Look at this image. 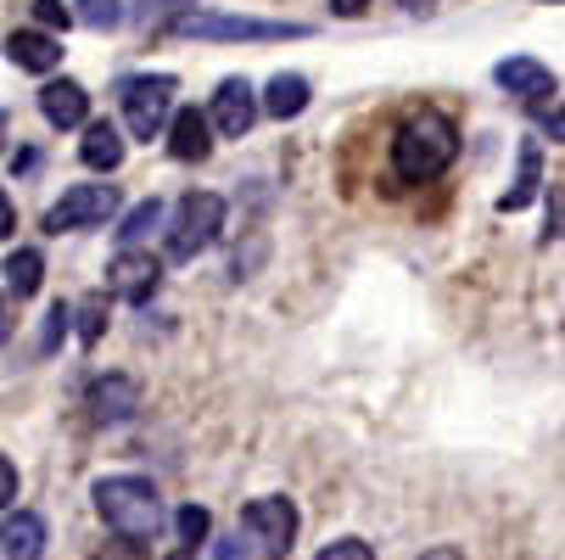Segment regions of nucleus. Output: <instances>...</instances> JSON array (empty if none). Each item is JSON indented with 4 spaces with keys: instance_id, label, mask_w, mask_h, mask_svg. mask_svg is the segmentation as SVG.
Listing matches in <instances>:
<instances>
[{
    "instance_id": "c85d7f7f",
    "label": "nucleus",
    "mask_w": 565,
    "mask_h": 560,
    "mask_svg": "<svg viewBox=\"0 0 565 560\" xmlns=\"http://www.w3.org/2000/svg\"><path fill=\"white\" fill-rule=\"evenodd\" d=\"M331 7H337V18H359V12L370 7V0H331Z\"/></svg>"
},
{
    "instance_id": "5701e85b",
    "label": "nucleus",
    "mask_w": 565,
    "mask_h": 560,
    "mask_svg": "<svg viewBox=\"0 0 565 560\" xmlns=\"http://www.w3.org/2000/svg\"><path fill=\"white\" fill-rule=\"evenodd\" d=\"M174 527H180V538H185V543H202V538H207V527H213V516H207L202 505H185V510L174 516Z\"/></svg>"
},
{
    "instance_id": "393cba45",
    "label": "nucleus",
    "mask_w": 565,
    "mask_h": 560,
    "mask_svg": "<svg viewBox=\"0 0 565 560\" xmlns=\"http://www.w3.org/2000/svg\"><path fill=\"white\" fill-rule=\"evenodd\" d=\"M34 18H40V29H67L78 12L67 7V0H34Z\"/></svg>"
},
{
    "instance_id": "412c9836",
    "label": "nucleus",
    "mask_w": 565,
    "mask_h": 560,
    "mask_svg": "<svg viewBox=\"0 0 565 560\" xmlns=\"http://www.w3.org/2000/svg\"><path fill=\"white\" fill-rule=\"evenodd\" d=\"M73 319H78V342L96 348V342H102V331H107V292H90L85 303L73 308Z\"/></svg>"
},
{
    "instance_id": "4be33fe9",
    "label": "nucleus",
    "mask_w": 565,
    "mask_h": 560,
    "mask_svg": "<svg viewBox=\"0 0 565 560\" xmlns=\"http://www.w3.org/2000/svg\"><path fill=\"white\" fill-rule=\"evenodd\" d=\"M73 7H78V23L102 29V34L124 23V0H73Z\"/></svg>"
},
{
    "instance_id": "7c9ffc66",
    "label": "nucleus",
    "mask_w": 565,
    "mask_h": 560,
    "mask_svg": "<svg viewBox=\"0 0 565 560\" xmlns=\"http://www.w3.org/2000/svg\"><path fill=\"white\" fill-rule=\"evenodd\" d=\"M426 560H459V549H448V543H443V549H431Z\"/></svg>"
},
{
    "instance_id": "b1692460",
    "label": "nucleus",
    "mask_w": 565,
    "mask_h": 560,
    "mask_svg": "<svg viewBox=\"0 0 565 560\" xmlns=\"http://www.w3.org/2000/svg\"><path fill=\"white\" fill-rule=\"evenodd\" d=\"M313 560H375V549L364 543V538H337V543H326Z\"/></svg>"
},
{
    "instance_id": "f03ea898",
    "label": "nucleus",
    "mask_w": 565,
    "mask_h": 560,
    "mask_svg": "<svg viewBox=\"0 0 565 560\" xmlns=\"http://www.w3.org/2000/svg\"><path fill=\"white\" fill-rule=\"evenodd\" d=\"M96 510H102L107 527H118V538H135V543L163 532V499H157V488L146 476H102Z\"/></svg>"
},
{
    "instance_id": "20e7f679",
    "label": "nucleus",
    "mask_w": 565,
    "mask_h": 560,
    "mask_svg": "<svg viewBox=\"0 0 565 560\" xmlns=\"http://www.w3.org/2000/svg\"><path fill=\"white\" fill-rule=\"evenodd\" d=\"M224 230V197L213 191H185L180 208H174V235H169V258L185 264L196 253H207Z\"/></svg>"
},
{
    "instance_id": "a878e982",
    "label": "nucleus",
    "mask_w": 565,
    "mask_h": 560,
    "mask_svg": "<svg viewBox=\"0 0 565 560\" xmlns=\"http://www.w3.org/2000/svg\"><path fill=\"white\" fill-rule=\"evenodd\" d=\"M67 319H73V308H67V303H56V308L45 314V331H40V353H51V348L62 342V331H67Z\"/></svg>"
},
{
    "instance_id": "c756f323",
    "label": "nucleus",
    "mask_w": 565,
    "mask_h": 560,
    "mask_svg": "<svg viewBox=\"0 0 565 560\" xmlns=\"http://www.w3.org/2000/svg\"><path fill=\"white\" fill-rule=\"evenodd\" d=\"M548 135H554V140H559V146H565V107H559V113H554V118H548Z\"/></svg>"
},
{
    "instance_id": "cd10ccee",
    "label": "nucleus",
    "mask_w": 565,
    "mask_h": 560,
    "mask_svg": "<svg viewBox=\"0 0 565 560\" xmlns=\"http://www.w3.org/2000/svg\"><path fill=\"white\" fill-rule=\"evenodd\" d=\"M213 560H247V549H241V538H218L213 543Z\"/></svg>"
},
{
    "instance_id": "9b49d317",
    "label": "nucleus",
    "mask_w": 565,
    "mask_h": 560,
    "mask_svg": "<svg viewBox=\"0 0 565 560\" xmlns=\"http://www.w3.org/2000/svg\"><path fill=\"white\" fill-rule=\"evenodd\" d=\"M135 410H140V387H135L129 376H102V381L90 387V415H96L102 426H124Z\"/></svg>"
},
{
    "instance_id": "39448f33",
    "label": "nucleus",
    "mask_w": 565,
    "mask_h": 560,
    "mask_svg": "<svg viewBox=\"0 0 565 560\" xmlns=\"http://www.w3.org/2000/svg\"><path fill=\"white\" fill-rule=\"evenodd\" d=\"M174 34L185 40H302V23H264V18H207V12H185L174 23Z\"/></svg>"
},
{
    "instance_id": "f3484780",
    "label": "nucleus",
    "mask_w": 565,
    "mask_h": 560,
    "mask_svg": "<svg viewBox=\"0 0 565 560\" xmlns=\"http://www.w3.org/2000/svg\"><path fill=\"white\" fill-rule=\"evenodd\" d=\"M537 186H543V151H537V140H526V146H521V169H515V186L499 197V213H521V208L537 197Z\"/></svg>"
},
{
    "instance_id": "2f4dec72",
    "label": "nucleus",
    "mask_w": 565,
    "mask_h": 560,
    "mask_svg": "<svg viewBox=\"0 0 565 560\" xmlns=\"http://www.w3.org/2000/svg\"><path fill=\"white\" fill-rule=\"evenodd\" d=\"M169 560H196V549H174V554H169Z\"/></svg>"
},
{
    "instance_id": "a211bd4d",
    "label": "nucleus",
    "mask_w": 565,
    "mask_h": 560,
    "mask_svg": "<svg viewBox=\"0 0 565 560\" xmlns=\"http://www.w3.org/2000/svg\"><path fill=\"white\" fill-rule=\"evenodd\" d=\"M302 107H308V78H302V73H275L269 91H264V113L286 124V118H297Z\"/></svg>"
},
{
    "instance_id": "dca6fc26",
    "label": "nucleus",
    "mask_w": 565,
    "mask_h": 560,
    "mask_svg": "<svg viewBox=\"0 0 565 560\" xmlns=\"http://www.w3.org/2000/svg\"><path fill=\"white\" fill-rule=\"evenodd\" d=\"M213 124L196 113V107H180V118H174V129H169V151L180 157V163H202V157L213 151Z\"/></svg>"
},
{
    "instance_id": "7ed1b4c3",
    "label": "nucleus",
    "mask_w": 565,
    "mask_h": 560,
    "mask_svg": "<svg viewBox=\"0 0 565 560\" xmlns=\"http://www.w3.org/2000/svg\"><path fill=\"white\" fill-rule=\"evenodd\" d=\"M174 96H180V78L174 73H135L118 78V107L135 140H157L163 129H174Z\"/></svg>"
},
{
    "instance_id": "f8f14e48",
    "label": "nucleus",
    "mask_w": 565,
    "mask_h": 560,
    "mask_svg": "<svg viewBox=\"0 0 565 560\" xmlns=\"http://www.w3.org/2000/svg\"><path fill=\"white\" fill-rule=\"evenodd\" d=\"M493 78H499L510 96H521V102H543V96H554V73H548L537 56H510V62L493 67Z\"/></svg>"
},
{
    "instance_id": "473e14b6",
    "label": "nucleus",
    "mask_w": 565,
    "mask_h": 560,
    "mask_svg": "<svg viewBox=\"0 0 565 560\" xmlns=\"http://www.w3.org/2000/svg\"><path fill=\"white\" fill-rule=\"evenodd\" d=\"M185 7H191V0H185Z\"/></svg>"
},
{
    "instance_id": "f257e3e1",
    "label": "nucleus",
    "mask_w": 565,
    "mask_h": 560,
    "mask_svg": "<svg viewBox=\"0 0 565 560\" xmlns=\"http://www.w3.org/2000/svg\"><path fill=\"white\" fill-rule=\"evenodd\" d=\"M454 157H459V129H454V118L437 113V107H420L415 118H403V129L392 135V175H397L403 186L437 180Z\"/></svg>"
},
{
    "instance_id": "2eb2a0df",
    "label": "nucleus",
    "mask_w": 565,
    "mask_h": 560,
    "mask_svg": "<svg viewBox=\"0 0 565 560\" xmlns=\"http://www.w3.org/2000/svg\"><path fill=\"white\" fill-rule=\"evenodd\" d=\"M78 157H85V169H96V175H113V169L124 163V135H118L107 118H96V124H85V140H78Z\"/></svg>"
},
{
    "instance_id": "ddd939ff",
    "label": "nucleus",
    "mask_w": 565,
    "mask_h": 560,
    "mask_svg": "<svg viewBox=\"0 0 565 560\" xmlns=\"http://www.w3.org/2000/svg\"><path fill=\"white\" fill-rule=\"evenodd\" d=\"M7 56H12L23 73H56V67H62V45H56L45 29H18V34H7Z\"/></svg>"
},
{
    "instance_id": "bb28decb",
    "label": "nucleus",
    "mask_w": 565,
    "mask_h": 560,
    "mask_svg": "<svg viewBox=\"0 0 565 560\" xmlns=\"http://www.w3.org/2000/svg\"><path fill=\"white\" fill-rule=\"evenodd\" d=\"M96 560H146V554H140V543H135V538H118V543H102V549H96Z\"/></svg>"
},
{
    "instance_id": "1a4fd4ad",
    "label": "nucleus",
    "mask_w": 565,
    "mask_h": 560,
    "mask_svg": "<svg viewBox=\"0 0 565 560\" xmlns=\"http://www.w3.org/2000/svg\"><path fill=\"white\" fill-rule=\"evenodd\" d=\"M157 281H163V264H157L151 253H118L113 258V270H107V292L113 297H124V303H151V292H157Z\"/></svg>"
},
{
    "instance_id": "4468645a",
    "label": "nucleus",
    "mask_w": 565,
    "mask_h": 560,
    "mask_svg": "<svg viewBox=\"0 0 565 560\" xmlns=\"http://www.w3.org/2000/svg\"><path fill=\"white\" fill-rule=\"evenodd\" d=\"M0 549H7V560H40V554H45V521L29 516V510H7Z\"/></svg>"
},
{
    "instance_id": "6e6552de",
    "label": "nucleus",
    "mask_w": 565,
    "mask_h": 560,
    "mask_svg": "<svg viewBox=\"0 0 565 560\" xmlns=\"http://www.w3.org/2000/svg\"><path fill=\"white\" fill-rule=\"evenodd\" d=\"M258 91L247 85V78H224V85L213 91V129L224 135V140H241L253 124H258Z\"/></svg>"
},
{
    "instance_id": "0eeeda50",
    "label": "nucleus",
    "mask_w": 565,
    "mask_h": 560,
    "mask_svg": "<svg viewBox=\"0 0 565 560\" xmlns=\"http://www.w3.org/2000/svg\"><path fill=\"white\" fill-rule=\"evenodd\" d=\"M118 213V186H67L62 202H51L45 230H85V224H107Z\"/></svg>"
},
{
    "instance_id": "6ab92c4d",
    "label": "nucleus",
    "mask_w": 565,
    "mask_h": 560,
    "mask_svg": "<svg viewBox=\"0 0 565 560\" xmlns=\"http://www.w3.org/2000/svg\"><path fill=\"white\" fill-rule=\"evenodd\" d=\"M40 275H45V258H40L34 247H18V253L7 258V292H12L18 303L40 292Z\"/></svg>"
},
{
    "instance_id": "423d86ee",
    "label": "nucleus",
    "mask_w": 565,
    "mask_h": 560,
    "mask_svg": "<svg viewBox=\"0 0 565 560\" xmlns=\"http://www.w3.org/2000/svg\"><path fill=\"white\" fill-rule=\"evenodd\" d=\"M241 527L253 532V543H258L269 560H280V554H291V543H297V505L280 499V494L253 499L247 510H241Z\"/></svg>"
},
{
    "instance_id": "aec40b11",
    "label": "nucleus",
    "mask_w": 565,
    "mask_h": 560,
    "mask_svg": "<svg viewBox=\"0 0 565 560\" xmlns=\"http://www.w3.org/2000/svg\"><path fill=\"white\" fill-rule=\"evenodd\" d=\"M157 224H163V202H157V197H146V202H135V208L124 213V224H118V235H124V242L135 247V242H146V235H151Z\"/></svg>"
},
{
    "instance_id": "9d476101",
    "label": "nucleus",
    "mask_w": 565,
    "mask_h": 560,
    "mask_svg": "<svg viewBox=\"0 0 565 560\" xmlns=\"http://www.w3.org/2000/svg\"><path fill=\"white\" fill-rule=\"evenodd\" d=\"M40 113L51 129H78V124H90V91L73 85V78H51L40 91Z\"/></svg>"
}]
</instances>
